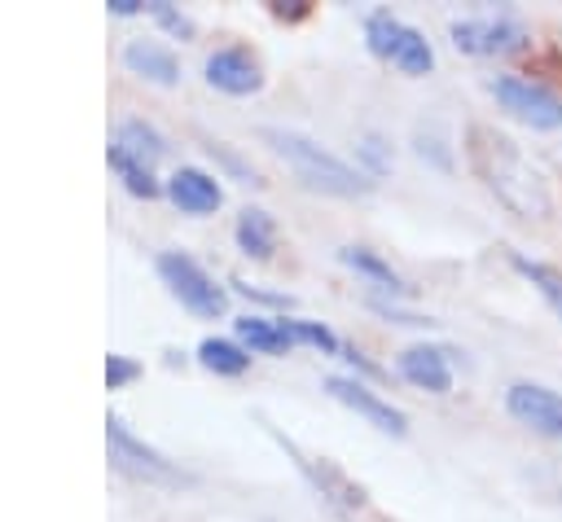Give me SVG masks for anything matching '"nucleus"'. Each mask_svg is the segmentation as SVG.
<instances>
[{"instance_id": "nucleus-3", "label": "nucleus", "mask_w": 562, "mask_h": 522, "mask_svg": "<svg viewBox=\"0 0 562 522\" xmlns=\"http://www.w3.org/2000/svg\"><path fill=\"white\" fill-rule=\"evenodd\" d=\"M154 268L167 281V290L180 298V307H189L193 316H206V320L224 316V307H228L224 285H215V276H206V268H198L184 250H162L154 259Z\"/></svg>"}, {"instance_id": "nucleus-19", "label": "nucleus", "mask_w": 562, "mask_h": 522, "mask_svg": "<svg viewBox=\"0 0 562 522\" xmlns=\"http://www.w3.org/2000/svg\"><path fill=\"white\" fill-rule=\"evenodd\" d=\"M514 268L540 290V298L553 307V316L562 320V272L558 268H549V263H540V259H527V254H514Z\"/></svg>"}, {"instance_id": "nucleus-8", "label": "nucleus", "mask_w": 562, "mask_h": 522, "mask_svg": "<svg viewBox=\"0 0 562 522\" xmlns=\"http://www.w3.org/2000/svg\"><path fill=\"white\" fill-rule=\"evenodd\" d=\"M522 26L514 18H461L452 22V44L461 53H474V57H492V53H514L522 48Z\"/></svg>"}, {"instance_id": "nucleus-25", "label": "nucleus", "mask_w": 562, "mask_h": 522, "mask_svg": "<svg viewBox=\"0 0 562 522\" xmlns=\"http://www.w3.org/2000/svg\"><path fill=\"white\" fill-rule=\"evenodd\" d=\"M140 368L127 360V355H105V382H110V390H119V386H127L132 377H136Z\"/></svg>"}, {"instance_id": "nucleus-22", "label": "nucleus", "mask_w": 562, "mask_h": 522, "mask_svg": "<svg viewBox=\"0 0 562 522\" xmlns=\"http://www.w3.org/2000/svg\"><path fill=\"white\" fill-rule=\"evenodd\" d=\"M110 167L123 175V184H127L136 197H154V193H158V180L149 175V167H145V162H136V158H127V154H123V149H114V145H110Z\"/></svg>"}, {"instance_id": "nucleus-2", "label": "nucleus", "mask_w": 562, "mask_h": 522, "mask_svg": "<svg viewBox=\"0 0 562 522\" xmlns=\"http://www.w3.org/2000/svg\"><path fill=\"white\" fill-rule=\"evenodd\" d=\"M259 140L277 158H285L290 171L307 189H316V193H329V197H360V193H369V175L360 167H351L347 158L329 154L321 140H312V136H303L294 127H259Z\"/></svg>"}, {"instance_id": "nucleus-6", "label": "nucleus", "mask_w": 562, "mask_h": 522, "mask_svg": "<svg viewBox=\"0 0 562 522\" xmlns=\"http://www.w3.org/2000/svg\"><path fill=\"white\" fill-rule=\"evenodd\" d=\"M505 408L527 430H536L544 439H562V395L558 390H549L540 382H514L505 390Z\"/></svg>"}, {"instance_id": "nucleus-21", "label": "nucleus", "mask_w": 562, "mask_h": 522, "mask_svg": "<svg viewBox=\"0 0 562 522\" xmlns=\"http://www.w3.org/2000/svg\"><path fill=\"white\" fill-rule=\"evenodd\" d=\"M400 35H404V22H400V18H391L386 9H378V13H369V18H364V39H369V48H373L378 57H386V61H391V53H395Z\"/></svg>"}, {"instance_id": "nucleus-24", "label": "nucleus", "mask_w": 562, "mask_h": 522, "mask_svg": "<svg viewBox=\"0 0 562 522\" xmlns=\"http://www.w3.org/2000/svg\"><path fill=\"white\" fill-rule=\"evenodd\" d=\"M145 9H149V13H154V18H158V22L171 31V35H193V22H189L180 9H171L167 0H149Z\"/></svg>"}, {"instance_id": "nucleus-18", "label": "nucleus", "mask_w": 562, "mask_h": 522, "mask_svg": "<svg viewBox=\"0 0 562 522\" xmlns=\"http://www.w3.org/2000/svg\"><path fill=\"white\" fill-rule=\"evenodd\" d=\"M338 259H342L347 268H356L360 276H369L373 285L391 290V294H400V290H404V281L395 276V268H391V263H382V259H378L373 250H364V246H342V250H338Z\"/></svg>"}, {"instance_id": "nucleus-9", "label": "nucleus", "mask_w": 562, "mask_h": 522, "mask_svg": "<svg viewBox=\"0 0 562 522\" xmlns=\"http://www.w3.org/2000/svg\"><path fill=\"white\" fill-rule=\"evenodd\" d=\"M202 75H206V83L211 88H220V92H228V97H250V92H259V83H263V70H259V61H255V53H246V48H215L206 61H202Z\"/></svg>"}, {"instance_id": "nucleus-10", "label": "nucleus", "mask_w": 562, "mask_h": 522, "mask_svg": "<svg viewBox=\"0 0 562 522\" xmlns=\"http://www.w3.org/2000/svg\"><path fill=\"white\" fill-rule=\"evenodd\" d=\"M290 452H294V443H285ZM299 456V452H294ZM299 469L312 478V487L321 491V500L329 504V509H338V513H356L360 504H364V491H360V483H351L334 461H325V456H299Z\"/></svg>"}, {"instance_id": "nucleus-27", "label": "nucleus", "mask_w": 562, "mask_h": 522, "mask_svg": "<svg viewBox=\"0 0 562 522\" xmlns=\"http://www.w3.org/2000/svg\"><path fill=\"white\" fill-rule=\"evenodd\" d=\"M136 9H145L140 0H110V13H119V18H127V13H136Z\"/></svg>"}, {"instance_id": "nucleus-17", "label": "nucleus", "mask_w": 562, "mask_h": 522, "mask_svg": "<svg viewBox=\"0 0 562 522\" xmlns=\"http://www.w3.org/2000/svg\"><path fill=\"white\" fill-rule=\"evenodd\" d=\"M198 360H202L211 373H220V377H237V373H246L250 351L237 347V342H228V338H202V342H198Z\"/></svg>"}, {"instance_id": "nucleus-15", "label": "nucleus", "mask_w": 562, "mask_h": 522, "mask_svg": "<svg viewBox=\"0 0 562 522\" xmlns=\"http://www.w3.org/2000/svg\"><path fill=\"white\" fill-rule=\"evenodd\" d=\"M237 338H241L246 351H259V355H281L294 342L285 320H263V316H241L237 320Z\"/></svg>"}, {"instance_id": "nucleus-26", "label": "nucleus", "mask_w": 562, "mask_h": 522, "mask_svg": "<svg viewBox=\"0 0 562 522\" xmlns=\"http://www.w3.org/2000/svg\"><path fill=\"white\" fill-rule=\"evenodd\" d=\"M364 154L373 158V171H382V167H386V154H382V140H378V136H364Z\"/></svg>"}, {"instance_id": "nucleus-14", "label": "nucleus", "mask_w": 562, "mask_h": 522, "mask_svg": "<svg viewBox=\"0 0 562 522\" xmlns=\"http://www.w3.org/2000/svg\"><path fill=\"white\" fill-rule=\"evenodd\" d=\"M114 149H123L127 158H136V162H154V158H162V149H167V140L158 136V127H149L145 118H123L119 127H114Z\"/></svg>"}, {"instance_id": "nucleus-7", "label": "nucleus", "mask_w": 562, "mask_h": 522, "mask_svg": "<svg viewBox=\"0 0 562 522\" xmlns=\"http://www.w3.org/2000/svg\"><path fill=\"white\" fill-rule=\"evenodd\" d=\"M325 390L338 399V404H347L356 417H364L369 425H378L382 434H404L408 430V417L395 408V404H386L378 390H369L364 382H356V377H325Z\"/></svg>"}, {"instance_id": "nucleus-5", "label": "nucleus", "mask_w": 562, "mask_h": 522, "mask_svg": "<svg viewBox=\"0 0 562 522\" xmlns=\"http://www.w3.org/2000/svg\"><path fill=\"white\" fill-rule=\"evenodd\" d=\"M105 443H110V461H114L119 469L136 474V478H149V483H180V478H184L158 447L140 443V439L127 430V421L114 417V412L105 417Z\"/></svg>"}, {"instance_id": "nucleus-13", "label": "nucleus", "mask_w": 562, "mask_h": 522, "mask_svg": "<svg viewBox=\"0 0 562 522\" xmlns=\"http://www.w3.org/2000/svg\"><path fill=\"white\" fill-rule=\"evenodd\" d=\"M123 66H127L132 75L149 79V83H162V88H171V83L180 79L176 53H171L167 44H158V39H127V44H123Z\"/></svg>"}, {"instance_id": "nucleus-12", "label": "nucleus", "mask_w": 562, "mask_h": 522, "mask_svg": "<svg viewBox=\"0 0 562 522\" xmlns=\"http://www.w3.org/2000/svg\"><path fill=\"white\" fill-rule=\"evenodd\" d=\"M167 197H171L184 215H211V211L224 202L215 175H206L202 167H180V171L167 180Z\"/></svg>"}, {"instance_id": "nucleus-4", "label": "nucleus", "mask_w": 562, "mask_h": 522, "mask_svg": "<svg viewBox=\"0 0 562 522\" xmlns=\"http://www.w3.org/2000/svg\"><path fill=\"white\" fill-rule=\"evenodd\" d=\"M492 97L501 101L505 114H514L518 123L536 127V132H553L562 127V97L536 79H522V75H496L492 79Z\"/></svg>"}, {"instance_id": "nucleus-16", "label": "nucleus", "mask_w": 562, "mask_h": 522, "mask_svg": "<svg viewBox=\"0 0 562 522\" xmlns=\"http://www.w3.org/2000/svg\"><path fill=\"white\" fill-rule=\"evenodd\" d=\"M237 246L250 254V259H268L272 254V246H277V224H272V215L268 211H259V206H246L241 215H237Z\"/></svg>"}, {"instance_id": "nucleus-1", "label": "nucleus", "mask_w": 562, "mask_h": 522, "mask_svg": "<svg viewBox=\"0 0 562 522\" xmlns=\"http://www.w3.org/2000/svg\"><path fill=\"white\" fill-rule=\"evenodd\" d=\"M465 154L474 162V171L483 175V184L496 193L501 206H509L522 219H549L553 215V193L544 184V175L522 158V149L483 123H470L465 132Z\"/></svg>"}, {"instance_id": "nucleus-11", "label": "nucleus", "mask_w": 562, "mask_h": 522, "mask_svg": "<svg viewBox=\"0 0 562 522\" xmlns=\"http://www.w3.org/2000/svg\"><path fill=\"white\" fill-rule=\"evenodd\" d=\"M395 368H400V377L413 382L417 390H430V395H448V390H452V364H448V351H443V347L417 342V347L400 351Z\"/></svg>"}, {"instance_id": "nucleus-20", "label": "nucleus", "mask_w": 562, "mask_h": 522, "mask_svg": "<svg viewBox=\"0 0 562 522\" xmlns=\"http://www.w3.org/2000/svg\"><path fill=\"white\" fill-rule=\"evenodd\" d=\"M391 61H395L404 75H426V70L435 66V53H430V44H426V35H422V31L404 26V35H400V44H395Z\"/></svg>"}, {"instance_id": "nucleus-23", "label": "nucleus", "mask_w": 562, "mask_h": 522, "mask_svg": "<svg viewBox=\"0 0 562 522\" xmlns=\"http://www.w3.org/2000/svg\"><path fill=\"white\" fill-rule=\"evenodd\" d=\"M285 329H290L294 342H307V347H321V351H338V338L316 320H285Z\"/></svg>"}]
</instances>
